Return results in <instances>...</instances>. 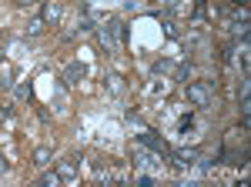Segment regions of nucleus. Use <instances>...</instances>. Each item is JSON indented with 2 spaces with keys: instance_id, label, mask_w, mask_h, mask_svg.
Wrapping results in <instances>:
<instances>
[{
  "instance_id": "f257e3e1",
  "label": "nucleus",
  "mask_w": 251,
  "mask_h": 187,
  "mask_svg": "<svg viewBox=\"0 0 251 187\" xmlns=\"http://www.w3.org/2000/svg\"><path fill=\"white\" fill-rule=\"evenodd\" d=\"M188 100L194 107H211L214 91H211V80H198V84H188Z\"/></svg>"
},
{
  "instance_id": "f03ea898",
  "label": "nucleus",
  "mask_w": 251,
  "mask_h": 187,
  "mask_svg": "<svg viewBox=\"0 0 251 187\" xmlns=\"http://www.w3.org/2000/svg\"><path fill=\"white\" fill-rule=\"evenodd\" d=\"M60 17H64V7H60V3H54V0H47V3H44V10H40L44 27H57Z\"/></svg>"
},
{
  "instance_id": "7ed1b4c3",
  "label": "nucleus",
  "mask_w": 251,
  "mask_h": 187,
  "mask_svg": "<svg viewBox=\"0 0 251 187\" xmlns=\"http://www.w3.org/2000/svg\"><path fill=\"white\" fill-rule=\"evenodd\" d=\"M57 174H60V181H74V177H77V161H74V157H60Z\"/></svg>"
},
{
  "instance_id": "20e7f679",
  "label": "nucleus",
  "mask_w": 251,
  "mask_h": 187,
  "mask_svg": "<svg viewBox=\"0 0 251 187\" xmlns=\"http://www.w3.org/2000/svg\"><path fill=\"white\" fill-rule=\"evenodd\" d=\"M54 164V150L50 147H37L34 150V167H50Z\"/></svg>"
},
{
  "instance_id": "39448f33",
  "label": "nucleus",
  "mask_w": 251,
  "mask_h": 187,
  "mask_svg": "<svg viewBox=\"0 0 251 187\" xmlns=\"http://www.w3.org/2000/svg\"><path fill=\"white\" fill-rule=\"evenodd\" d=\"M168 154L174 157L177 167H191V164H194V150H168Z\"/></svg>"
},
{
  "instance_id": "423d86ee",
  "label": "nucleus",
  "mask_w": 251,
  "mask_h": 187,
  "mask_svg": "<svg viewBox=\"0 0 251 187\" xmlns=\"http://www.w3.org/2000/svg\"><path fill=\"white\" fill-rule=\"evenodd\" d=\"M80 77H84V64H71L67 74H64V80H67V84H77Z\"/></svg>"
},
{
  "instance_id": "0eeeda50",
  "label": "nucleus",
  "mask_w": 251,
  "mask_h": 187,
  "mask_svg": "<svg viewBox=\"0 0 251 187\" xmlns=\"http://www.w3.org/2000/svg\"><path fill=\"white\" fill-rule=\"evenodd\" d=\"M40 184L44 187H60V174L57 170H44V174H40Z\"/></svg>"
},
{
  "instance_id": "6e6552de",
  "label": "nucleus",
  "mask_w": 251,
  "mask_h": 187,
  "mask_svg": "<svg viewBox=\"0 0 251 187\" xmlns=\"http://www.w3.org/2000/svg\"><path fill=\"white\" fill-rule=\"evenodd\" d=\"M44 30H47V27H44V20H40V17H34L30 23H27V37H37V34H44Z\"/></svg>"
},
{
  "instance_id": "1a4fd4ad",
  "label": "nucleus",
  "mask_w": 251,
  "mask_h": 187,
  "mask_svg": "<svg viewBox=\"0 0 251 187\" xmlns=\"http://www.w3.org/2000/svg\"><path fill=\"white\" fill-rule=\"evenodd\" d=\"M164 70H171V64H168V60H157V64H154V74H164Z\"/></svg>"
},
{
  "instance_id": "9d476101",
  "label": "nucleus",
  "mask_w": 251,
  "mask_h": 187,
  "mask_svg": "<svg viewBox=\"0 0 251 187\" xmlns=\"http://www.w3.org/2000/svg\"><path fill=\"white\" fill-rule=\"evenodd\" d=\"M0 174H7V157L0 154Z\"/></svg>"
},
{
  "instance_id": "9b49d317",
  "label": "nucleus",
  "mask_w": 251,
  "mask_h": 187,
  "mask_svg": "<svg viewBox=\"0 0 251 187\" xmlns=\"http://www.w3.org/2000/svg\"><path fill=\"white\" fill-rule=\"evenodd\" d=\"M27 3H37V0H17V7H27Z\"/></svg>"
},
{
  "instance_id": "f8f14e48",
  "label": "nucleus",
  "mask_w": 251,
  "mask_h": 187,
  "mask_svg": "<svg viewBox=\"0 0 251 187\" xmlns=\"http://www.w3.org/2000/svg\"><path fill=\"white\" fill-rule=\"evenodd\" d=\"M7 114H10L7 107H0V120H7Z\"/></svg>"
},
{
  "instance_id": "ddd939ff",
  "label": "nucleus",
  "mask_w": 251,
  "mask_h": 187,
  "mask_svg": "<svg viewBox=\"0 0 251 187\" xmlns=\"http://www.w3.org/2000/svg\"><path fill=\"white\" fill-rule=\"evenodd\" d=\"M3 40H7V37H3V34H0V50H3Z\"/></svg>"
}]
</instances>
